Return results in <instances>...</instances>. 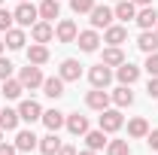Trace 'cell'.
I'll use <instances>...</instances> for the list:
<instances>
[{
  "instance_id": "6da1fadb",
  "label": "cell",
  "mask_w": 158,
  "mask_h": 155,
  "mask_svg": "<svg viewBox=\"0 0 158 155\" xmlns=\"http://www.w3.org/2000/svg\"><path fill=\"white\" fill-rule=\"evenodd\" d=\"M12 19L19 21L21 27H34V24H37V19H40V9H37V6H31V3L24 0V3H19V9L12 12Z\"/></svg>"
},
{
  "instance_id": "7a4b0ae2",
  "label": "cell",
  "mask_w": 158,
  "mask_h": 155,
  "mask_svg": "<svg viewBox=\"0 0 158 155\" xmlns=\"http://www.w3.org/2000/svg\"><path fill=\"white\" fill-rule=\"evenodd\" d=\"M43 79H46V76L40 73V67H37V64H27V67H21V73H19V82L24 85V88H31V91L43 85Z\"/></svg>"
},
{
  "instance_id": "3957f363",
  "label": "cell",
  "mask_w": 158,
  "mask_h": 155,
  "mask_svg": "<svg viewBox=\"0 0 158 155\" xmlns=\"http://www.w3.org/2000/svg\"><path fill=\"white\" fill-rule=\"evenodd\" d=\"M88 15H91V27H94V31H98V27H103V31H106V27L113 24V19H116V12H113L110 6H94Z\"/></svg>"
},
{
  "instance_id": "277c9868",
  "label": "cell",
  "mask_w": 158,
  "mask_h": 155,
  "mask_svg": "<svg viewBox=\"0 0 158 155\" xmlns=\"http://www.w3.org/2000/svg\"><path fill=\"white\" fill-rule=\"evenodd\" d=\"M122 125H125V119H122V113H118V110H110V107H106V110L100 113V131L113 134V131H118Z\"/></svg>"
},
{
  "instance_id": "5b68a950",
  "label": "cell",
  "mask_w": 158,
  "mask_h": 155,
  "mask_svg": "<svg viewBox=\"0 0 158 155\" xmlns=\"http://www.w3.org/2000/svg\"><path fill=\"white\" fill-rule=\"evenodd\" d=\"M88 79H91L94 88H106V85L113 82V70H110L106 64H94V67L88 70Z\"/></svg>"
},
{
  "instance_id": "8992f818",
  "label": "cell",
  "mask_w": 158,
  "mask_h": 155,
  "mask_svg": "<svg viewBox=\"0 0 158 155\" xmlns=\"http://www.w3.org/2000/svg\"><path fill=\"white\" fill-rule=\"evenodd\" d=\"M116 79L122 82V85H134L140 79V67L137 64H131V61H125V64H118L116 67Z\"/></svg>"
},
{
  "instance_id": "52a82bcc",
  "label": "cell",
  "mask_w": 158,
  "mask_h": 155,
  "mask_svg": "<svg viewBox=\"0 0 158 155\" xmlns=\"http://www.w3.org/2000/svg\"><path fill=\"white\" fill-rule=\"evenodd\" d=\"M19 116L21 122H37V119H43V107H40L37 100H21V107H19Z\"/></svg>"
},
{
  "instance_id": "ba28073f",
  "label": "cell",
  "mask_w": 158,
  "mask_h": 155,
  "mask_svg": "<svg viewBox=\"0 0 158 155\" xmlns=\"http://www.w3.org/2000/svg\"><path fill=\"white\" fill-rule=\"evenodd\" d=\"M76 43H79V49H82V52H98L100 37H98V31L91 27V31H82V34H76Z\"/></svg>"
},
{
  "instance_id": "9c48e42d",
  "label": "cell",
  "mask_w": 158,
  "mask_h": 155,
  "mask_svg": "<svg viewBox=\"0 0 158 155\" xmlns=\"http://www.w3.org/2000/svg\"><path fill=\"white\" fill-rule=\"evenodd\" d=\"M110 100H113V97L106 94L103 88H94V91H88V97H85V103H88L91 110H98V113H103V110L110 107Z\"/></svg>"
},
{
  "instance_id": "30bf717a",
  "label": "cell",
  "mask_w": 158,
  "mask_h": 155,
  "mask_svg": "<svg viewBox=\"0 0 158 155\" xmlns=\"http://www.w3.org/2000/svg\"><path fill=\"white\" fill-rule=\"evenodd\" d=\"M64 125H67V131L70 134H82L85 137V131H88V119L85 116H79V113H70V116H64Z\"/></svg>"
},
{
  "instance_id": "8fae6325",
  "label": "cell",
  "mask_w": 158,
  "mask_h": 155,
  "mask_svg": "<svg viewBox=\"0 0 158 155\" xmlns=\"http://www.w3.org/2000/svg\"><path fill=\"white\" fill-rule=\"evenodd\" d=\"M40 146V137L34 131H19L15 134V149L19 152H31V149H37Z\"/></svg>"
},
{
  "instance_id": "7c38bea8",
  "label": "cell",
  "mask_w": 158,
  "mask_h": 155,
  "mask_svg": "<svg viewBox=\"0 0 158 155\" xmlns=\"http://www.w3.org/2000/svg\"><path fill=\"white\" fill-rule=\"evenodd\" d=\"M31 37H34V43H49V40L55 37L52 21H37V24L31 27Z\"/></svg>"
},
{
  "instance_id": "4fadbf2b",
  "label": "cell",
  "mask_w": 158,
  "mask_h": 155,
  "mask_svg": "<svg viewBox=\"0 0 158 155\" xmlns=\"http://www.w3.org/2000/svg\"><path fill=\"white\" fill-rule=\"evenodd\" d=\"M76 24L70 19H64V21H58V27H55V37L61 40V43H76Z\"/></svg>"
},
{
  "instance_id": "5bb4252c",
  "label": "cell",
  "mask_w": 158,
  "mask_h": 155,
  "mask_svg": "<svg viewBox=\"0 0 158 155\" xmlns=\"http://www.w3.org/2000/svg\"><path fill=\"white\" fill-rule=\"evenodd\" d=\"M125 40H128V27H122V24H110L103 31V43H110V46H122Z\"/></svg>"
},
{
  "instance_id": "9a60e30c",
  "label": "cell",
  "mask_w": 158,
  "mask_h": 155,
  "mask_svg": "<svg viewBox=\"0 0 158 155\" xmlns=\"http://www.w3.org/2000/svg\"><path fill=\"white\" fill-rule=\"evenodd\" d=\"M64 82H76L79 76H82V67H79V61L73 58H67V61H61V73H58Z\"/></svg>"
},
{
  "instance_id": "2e32d148",
  "label": "cell",
  "mask_w": 158,
  "mask_h": 155,
  "mask_svg": "<svg viewBox=\"0 0 158 155\" xmlns=\"http://www.w3.org/2000/svg\"><path fill=\"white\" fill-rule=\"evenodd\" d=\"M43 94L52 97V100H58V97L64 94V79H61V76H49V79H43Z\"/></svg>"
},
{
  "instance_id": "e0dca14e",
  "label": "cell",
  "mask_w": 158,
  "mask_h": 155,
  "mask_svg": "<svg viewBox=\"0 0 158 155\" xmlns=\"http://www.w3.org/2000/svg\"><path fill=\"white\" fill-rule=\"evenodd\" d=\"M106 143H110V140H106V131H85V146H88V149H94V152H100V149H106Z\"/></svg>"
},
{
  "instance_id": "ac0fdd59",
  "label": "cell",
  "mask_w": 158,
  "mask_h": 155,
  "mask_svg": "<svg viewBox=\"0 0 158 155\" xmlns=\"http://www.w3.org/2000/svg\"><path fill=\"white\" fill-rule=\"evenodd\" d=\"M134 21H137L143 31H152V27L158 24V12L152 9V6H143V9L137 12V19H134Z\"/></svg>"
},
{
  "instance_id": "d6986e66",
  "label": "cell",
  "mask_w": 158,
  "mask_h": 155,
  "mask_svg": "<svg viewBox=\"0 0 158 155\" xmlns=\"http://www.w3.org/2000/svg\"><path fill=\"white\" fill-rule=\"evenodd\" d=\"M113 12H116V19L131 21V19H137V3H134V0H118Z\"/></svg>"
},
{
  "instance_id": "ffe728a7",
  "label": "cell",
  "mask_w": 158,
  "mask_h": 155,
  "mask_svg": "<svg viewBox=\"0 0 158 155\" xmlns=\"http://www.w3.org/2000/svg\"><path fill=\"white\" fill-rule=\"evenodd\" d=\"M58 149H61L58 131H49V134L40 140V152H43V155H58Z\"/></svg>"
},
{
  "instance_id": "44dd1931",
  "label": "cell",
  "mask_w": 158,
  "mask_h": 155,
  "mask_svg": "<svg viewBox=\"0 0 158 155\" xmlns=\"http://www.w3.org/2000/svg\"><path fill=\"white\" fill-rule=\"evenodd\" d=\"M137 46H140V52H146V55L158 52V34H155V31H143L140 40H137Z\"/></svg>"
},
{
  "instance_id": "7402d4cb",
  "label": "cell",
  "mask_w": 158,
  "mask_h": 155,
  "mask_svg": "<svg viewBox=\"0 0 158 155\" xmlns=\"http://www.w3.org/2000/svg\"><path fill=\"white\" fill-rule=\"evenodd\" d=\"M61 15V3L58 0H43L40 3V19L43 21H55Z\"/></svg>"
},
{
  "instance_id": "603a6c76",
  "label": "cell",
  "mask_w": 158,
  "mask_h": 155,
  "mask_svg": "<svg viewBox=\"0 0 158 155\" xmlns=\"http://www.w3.org/2000/svg\"><path fill=\"white\" fill-rule=\"evenodd\" d=\"M110 97H113L116 107H131V103H134V91H131V85H118Z\"/></svg>"
},
{
  "instance_id": "cb8c5ba5",
  "label": "cell",
  "mask_w": 158,
  "mask_h": 155,
  "mask_svg": "<svg viewBox=\"0 0 158 155\" xmlns=\"http://www.w3.org/2000/svg\"><path fill=\"white\" fill-rule=\"evenodd\" d=\"M46 61H49V49H46V46H43V43H34V46H31V49H27V64H46Z\"/></svg>"
},
{
  "instance_id": "d4e9b609",
  "label": "cell",
  "mask_w": 158,
  "mask_h": 155,
  "mask_svg": "<svg viewBox=\"0 0 158 155\" xmlns=\"http://www.w3.org/2000/svg\"><path fill=\"white\" fill-rule=\"evenodd\" d=\"M19 122H21L19 110H0V128H3V131H15Z\"/></svg>"
},
{
  "instance_id": "484cf974",
  "label": "cell",
  "mask_w": 158,
  "mask_h": 155,
  "mask_svg": "<svg viewBox=\"0 0 158 155\" xmlns=\"http://www.w3.org/2000/svg\"><path fill=\"white\" fill-rule=\"evenodd\" d=\"M100 64H106V67H118V64H125V52L118 49V46H110V49H103V61Z\"/></svg>"
},
{
  "instance_id": "4316f807",
  "label": "cell",
  "mask_w": 158,
  "mask_h": 155,
  "mask_svg": "<svg viewBox=\"0 0 158 155\" xmlns=\"http://www.w3.org/2000/svg\"><path fill=\"white\" fill-rule=\"evenodd\" d=\"M21 91H24V85H21L19 79H3V97H9V100H15V97H21Z\"/></svg>"
},
{
  "instance_id": "83f0119b",
  "label": "cell",
  "mask_w": 158,
  "mask_h": 155,
  "mask_svg": "<svg viewBox=\"0 0 158 155\" xmlns=\"http://www.w3.org/2000/svg\"><path fill=\"white\" fill-rule=\"evenodd\" d=\"M43 125H46L49 131H58L61 125H64V113H58V110H46V113H43Z\"/></svg>"
},
{
  "instance_id": "f1b7e54d",
  "label": "cell",
  "mask_w": 158,
  "mask_h": 155,
  "mask_svg": "<svg viewBox=\"0 0 158 155\" xmlns=\"http://www.w3.org/2000/svg\"><path fill=\"white\" fill-rule=\"evenodd\" d=\"M6 46L9 49H24V31L21 27H9L6 31Z\"/></svg>"
},
{
  "instance_id": "f546056e",
  "label": "cell",
  "mask_w": 158,
  "mask_h": 155,
  "mask_svg": "<svg viewBox=\"0 0 158 155\" xmlns=\"http://www.w3.org/2000/svg\"><path fill=\"white\" fill-rule=\"evenodd\" d=\"M128 134L131 137H146L149 134V122L146 119H131L128 122Z\"/></svg>"
},
{
  "instance_id": "4dcf8cb0",
  "label": "cell",
  "mask_w": 158,
  "mask_h": 155,
  "mask_svg": "<svg viewBox=\"0 0 158 155\" xmlns=\"http://www.w3.org/2000/svg\"><path fill=\"white\" fill-rule=\"evenodd\" d=\"M106 155H131L128 140H110V143H106Z\"/></svg>"
},
{
  "instance_id": "1f68e13d",
  "label": "cell",
  "mask_w": 158,
  "mask_h": 155,
  "mask_svg": "<svg viewBox=\"0 0 158 155\" xmlns=\"http://www.w3.org/2000/svg\"><path fill=\"white\" fill-rule=\"evenodd\" d=\"M70 9H73L76 15H82V12H91V9H94V0H70Z\"/></svg>"
},
{
  "instance_id": "d6a6232c",
  "label": "cell",
  "mask_w": 158,
  "mask_h": 155,
  "mask_svg": "<svg viewBox=\"0 0 158 155\" xmlns=\"http://www.w3.org/2000/svg\"><path fill=\"white\" fill-rule=\"evenodd\" d=\"M12 12H9V9H0V34H3V31H9V27H12Z\"/></svg>"
},
{
  "instance_id": "836d02e7",
  "label": "cell",
  "mask_w": 158,
  "mask_h": 155,
  "mask_svg": "<svg viewBox=\"0 0 158 155\" xmlns=\"http://www.w3.org/2000/svg\"><path fill=\"white\" fill-rule=\"evenodd\" d=\"M9 76H12V61L0 55V82H3V79H9Z\"/></svg>"
},
{
  "instance_id": "e575fe53",
  "label": "cell",
  "mask_w": 158,
  "mask_h": 155,
  "mask_svg": "<svg viewBox=\"0 0 158 155\" xmlns=\"http://www.w3.org/2000/svg\"><path fill=\"white\" fill-rule=\"evenodd\" d=\"M146 70H149V76H158V52L146 55Z\"/></svg>"
},
{
  "instance_id": "d590c367",
  "label": "cell",
  "mask_w": 158,
  "mask_h": 155,
  "mask_svg": "<svg viewBox=\"0 0 158 155\" xmlns=\"http://www.w3.org/2000/svg\"><path fill=\"white\" fill-rule=\"evenodd\" d=\"M146 91H149V97H152V100H158V76H152V79H149Z\"/></svg>"
},
{
  "instance_id": "8d00e7d4",
  "label": "cell",
  "mask_w": 158,
  "mask_h": 155,
  "mask_svg": "<svg viewBox=\"0 0 158 155\" xmlns=\"http://www.w3.org/2000/svg\"><path fill=\"white\" fill-rule=\"evenodd\" d=\"M146 143H149L152 149H158V128H155V131H149V134H146Z\"/></svg>"
},
{
  "instance_id": "74e56055",
  "label": "cell",
  "mask_w": 158,
  "mask_h": 155,
  "mask_svg": "<svg viewBox=\"0 0 158 155\" xmlns=\"http://www.w3.org/2000/svg\"><path fill=\"white\" fill-rule=\"evenodd\" d=\"M19 149H15V143L9 146V143H0V155H15Z\"/></svg>"
},
{
  "instance_id": "f35d334b",
  "label": "cell",
  "mask_w": 158,
  "mask_h": 155,
  "mask_svg": "<svg viewBox=\"0 0 158 155\" xmlns=\"http://www.w3.org/2000/svg\"><path fill=\"white\" fill-rule=\"evenodd\" d=\"M58 155H76V149H73V146H61Z\"/></svg>"
},
{
  "instance_id": "ab89813d",
  "label": "cell",
  "mask_w": 158,
  "mask_h": 155,
  "mask_svg": "<svg viewBox=\"0 0 158 155\" xmlns=\"http://www.w3.org/2000/svg\"><path fill=\"white\" fill-rule=\"evenodd\" d=\"M76 155H98L94 149H82V152H76Z\"/></svg>"
},
{
  "instance_id": "60d3db41",
  "label": "cell",
  "mask_w": 158,
  "mask_h": 155,
  "mask_svg": "<svg viewBox=\"0 0 158 155\" xmlns=\"http://www.w3.org/2000/svg\"><path fill=\"white\" fill-rule=\"evenodd\" d=\"M134 3H140V6H149V3H152V0H134Z\"/></svg>"
},
{
  "instance_id": "b9f144b4",
  "label": "cell",
  "mask_w": 158,
  "mask_h": 155,
  "mask_svg": "<svg viewBox=\"0 0 158 155\" xmlns=\"http://www.w3.org/2000/svg\"><path fill=\"white\" fill-rule=\"evenodd\" d=\"M3 43H6V40H0V55H3Z\"/></svg>"
},
{
  "instance_id": "7bdbcfd3",
  "label": "cell",
  "mask_w": 158,
  "mask_h": 155,
  "mask_svg": "<svg viewBox=\"0 0 158 155\" xmlns=\"http://www.w3.org/2000/svg\"><path fill=\"white\" fill-rule=\"evenodd\" d=\"M0 143H3V128H0Z\"/></svg>"
},
{
  "instance_id": "ee69618b",
  "label": "cell",
  "mask_w": 158,
  "mask_h": 155,
  "mask_svg": "<svg viewBox=\"0 0 158 155\" xmlns=\"http://www.w3.org/2000/svg\"><path fill=\"white\" fill-rule=\"evenodd\" d=\"M155 34H158V24H155Z\"/></svg>"
},
{
  "instance_id": "f6af8a7d",
  "label": "cell",
  "mask_w": 158,
  "mask_h": 155,
  "mask_svg": "<svg viewBox=\"0 0 158 155\" xmlns=\"http://www.w3.org/2000/svg\"><path fill=\"white\" fill-rule=\"evenodd\" d=\"M19 3H24V0H19Z\"/></svg>"
},
{
  "instance_id": "bcb514c9",
  "label": "cell",
  "mask_w": 158,
  "mask_h": 155,
  "mask_svg": "<svg viewBox=\"0 0 158 155\" xmlns=\"http://www.w3.org/2000/svg\"><path fill=\"white\" fill-rule=\"evenodd\" d=\"M0 3H3V0H0Z\"/></svg>"
},
{
  "instance_id": "7dc6e473",
  "label": "cell",
  "mask_w": 158,
  "mask_h": 155,
  "mask_svg": "<svg viewBox=\"0 0 158 155\" xmlns=\"http://www.w3.org/2000/svg\"><path fill=\"white\" fill-rule=\"evenodd\" d=\"M116 3H118V0H116Z\"/></svg>"
}]
</instances>
